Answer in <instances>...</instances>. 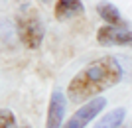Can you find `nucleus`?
Listing matches in <instances>:
<instances>
[{"mask_svg": "<svg viewBox=\"0 0 132 128\" xmlns=\"http://www.w3.org/2000/svg\"><path fill=\"white\" fill-rule=\"evenodd\" d=\"M120 79L122 65L118 63V59H114L112 55L99 57L91 61L87 67H83L71 79V83L67 85V99L75 105H81V103L87 105L97 95L118 85Z\"/></svg>", "mask_w": 132, "mask_h": 128, "instance_id": "f257e3e1", "label": "nucleus"}, {"mask_svg": "<svg viewBox=\"0 0 132 128\" xmlns=\"http://www.w3.org/2000/svg\"><path fill=\"white\" fill-rule=\"evenodd\" d=\"M18 38L28 49H38L44 41V22L36 10H28L16 22Z\"/></svg>", "mask_w": 132, "mask_h": 128, "instance_id": "f03ea898", "label": "nucleus"}, {"mask_svg": "<svg viewBox=\"0 0 132 128\" xmlns=\"http://www.w3.org/2000/svg\"><path fill=\"white\" fill-rule=\"evenodd\" d=\"M105 106H106V100L105 99H93V100H89L87 105H83L75 114H71V118L65 122V126H63V128H85L95 116H97V114L103 112Z\"/></svg>", "mask_w": 132, "mask_h": 128, "instance_id": "7ed1b4c3", "label": "nucleus"}, {"mask_svg": "<svg viewBox=\"0 0 132 128\" xmlns=\"http://www.w3.org/2000/svg\"><path fill=\"white\" fill-rule=\"evenodd\" d=\"M97 41L101 45H130L132 47V32L126 28L105 26L97 32Z\"/></svg>", "mask_w": 132, "mask_h": 128, "instance_id": "20e7f679", "label": "nucleus"}, {"mask_svg": "<svg viewBox=\"0 0 132 128\" xmlns=\"http://www.w3.org/2000/svg\"><path fill=\"white\" fill-rule=\"evenodd\" d=\"M65 105L67 99L59 89L51 93L50 106H47V118H45V128H61L63 122V114H65Z\"/></svg>", "mask_w": 132, "mask_h": 128, "instance_id": "39448f33", "label": "nucleus"}, {"mask_svg": "<svg viewBox=\"0 0 132 128\" xmlns=\"http://www.w3.org/2000/svg\"><path fill=\"white\" fill-rule=\"evenodd\" d=\"M83 12V2L79 0H59L55 2V18L59 20H69Z\"/></svg>", "mask_w": 132, "mask_h": 128, "instance_id": "423d86ee", "label": "nucleus"}, {"mask_svg": "<svg viewBox=\"0 0 132 128\" xmlns=\"http://www.w3.org/2000/svg\"><path fill=\"white\" fill-rule=\"evenodd\" d=\"M97 12H99V16L103 18V20H106L110 26L124 28V22H122V16H120V12H118V8L112 6L110 2H101V4H97Z\"/></svg>", "mask_w": 132, "mask_h": 128, "instance_id": "0eeeda50", "label": "nucleus"}, {"mask_svg": "<svg viewBox=\"0 0 132 128\" xmlns=\"http://www.w3.org/2000/svg\"><path fill=\"white\" fill-rule=\"evenodd\" d=\"M124 114H126V108H114V110L106 112L93 128H120L122 120H124Z\"/></svg>", "mask_w": 132, "mask_h": 128, "instance_id": "6e6552de", "label": "nucleus"}, {"mask_svg": "<svg viewBox=\"0 0 132 128\" xmlns=\"http://www.w3.org/2000/svg\"><path fill=\"white\" fill-rule=\"evenodd\" d=\"M0 128H16V116L8 108H0Z\"/></svg>", "mask_w": 132, "mask_h": 128, "instance_id": "1a4fd4ad", "label": "nucleus"}, {"mask_svg": "<svg viewBox=\"0 0 132 128\" xmlns=\"http://www.w3.org/2000/svg\"><path fill=\"white\" fill-rule=\"evenodd\" d=\"M22 128H32V126H30V124H24V126Z\"/></svg>", "mask_w": 132, "mask_h": 128, "instance_id": "9d476101", "label": "nucleus"}]
</instances>
